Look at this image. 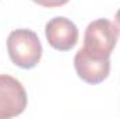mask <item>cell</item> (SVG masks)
I'll use <instances>...</instances> for the list:
<instances>
[{"instance_id":"obj_1","label":"cell","mask_w":120,"mask_h":119,"mask_svg":"<svg viewBox=\"0 0 120 119\" xmlns=\"http://www.w3.org/2000/svg\"><path fill=\"white\" fill-rule=\"evenodd\" d=\"M7 51L11 62L21 69L35 67L42 58V44L32 30L11 31L7 36Z\"/></svg>"},{"instance_id":"obj_2","label":"cell","mask_w":120,"mask_h":119,"mask_svg":"<svg viewBox=\"0 0 120 119\" xmlns=\"http://www.w3.org/2000/svg\"><path fill=\"white\" fill-rule=\"evenodd\" d=\"M119 38L117 27L106 20L99 18L88 24L84 34V49L95 58H110Z\"/></svg>"},{"instance_id":"obj_3","label":"cell","mask_w":120,"mask_h":119,"mask_svg":"<svg viewBox=\"0 0 120 119\" xmlns=\"http://www.w3.org/2000/svg\"><path fill=\"white\" fill-rule=\"evenodd\" d=\"M28 104L24 86L8 74H0V119L21 115Z\"/></svg>"},{"instance_id":"obj_4","label":"cell","mask_w":120,"mask_h":119,"mask_svg":"<svg viewBox=\"0 0 120 119\" xmlns=\"http://www.w3.org/2000/svg\"><path fill=\"white\" fill-rule=\"evenodd\" d=\"M45 35L48 44L60 52L73 49L78 42L77 25L66 17H55L48 21L45 25Z\"/></svg>"},{"instance_id":"obj_5","label":"cell","mask_w":120,"mask_h":119,"mask_svg":"<svg viewBox=\"0 0 120 119\" xmlns=\"http://www.w3.org/2000/svg\"><path fill=\"white\" fill-rule=\"evenodd\" d=\"M74 67L82 81L88 84H99L110 73V59L95 58L81 48L74 56Z\"/></svg>"},{"instance_id":"obj_6","label":"cell","mask_w":120,"mask_h":119,"mask_svg":"<svg viewBox=\"0 0 120 119\" xmlns=\"http://www.w3.org/2000/svg\"><path fill=\"white\" fill-rule=\"evenodd\" d=\"M34 3L42 6V7H48V8H55V7H61L64 4H67L70 0H32Z\"/></svg>"},{"instance_id":"obj_7","label":"cell","mask_w":120,"mask_h":119,"mask_svg":"<svg viewBox=\"0 0 120 119\" xmlns=\"http://www.w3.org/2000/svg\"><path fill=\"white\" fill-rule=\"evenodd\" d=\"M115 20H116V24H117V30L120 31V8L117 10V13H116V17H115Z\"/></svg>"}]
</instances>
